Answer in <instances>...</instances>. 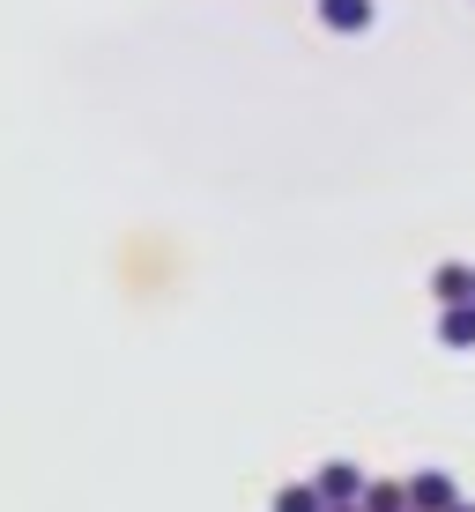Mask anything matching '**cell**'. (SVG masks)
<instances>
[{"mask_svg":"<svg viewBox=\"0 0 475 512\" xmlns=\"http://www.w3.org/2000/svg\"><path fill=\"white\" fill-rule=\"evenodd\" d=\"M453 512H475V505H453Z\"/></svg>","mask_w":475,"mask_h":512,"instance_id":"cell-9","label":"cell"},{"mask_svg":"<svg viewBox=\"0 0 475 512\" xmlns=\"http://www.w3.org/2000/svg\"><path fill=\"white\" fill-rule=\"evenodd\" d=\"M327 512H357V505H327Z\"/></svg>","mask_w":475,"mask_h":512,"instance_id":"cell-8","label":"cell"},{"mask_svg":"<svg viewBox=\"0 0 475 512\" xmlns=\"http://www.w3.org/2000/svg\"><path fill=\"white\" fill-rule=\"evenodd\" d=\"M320 23L357 38V30H372V0H320Z\"/></svg>","mask_w":475,"mask_h":512,"instance_id":"cell-4","label":"cell"},{"mask_svg":"<svg viewBox=\"0 0 475 512\" xmlns=\"http://www.w3.org/2000/svg\"><path fill=\"white\" fill-rule=\"evenodd\" d=\"M364 483H372V475H364L357 461H327L320 475H312V490H320V505H357V498H364Z\"/></svg>","mask_w":475,"mask_h":512,"instance_id":"cell-1","label":"cell"},{"mask_svg":"<svg viewBox=\"0 0 475 512\" xmlns=\"http://www.w3.org/2000/svg\"><path fill=\"white\" fill-rule=\"evenodd\" d=\"M431 290H438V305H475V268H461V260H446V268L431 275Z\"/></svg>","mask_w":475,"mask_h":512,"instance_id":"cell-3","label":"cell"},{"mask_svg":"<svg viewBox=\"0 0 475 512\" xmlns=\"http://www.w3.org/2000/svg\"><path fill=\"white\" fill-rule=\"evenodd\" d=\"M438 342L446 349H475V305H453L446 320H438Z\"/></svg>","mask_w":475,"mask_h":512,"instance_id":"cell-5","label":"cell"},{"mask_svg":"<svg viewBox=\"0 0 475 512\" xmlns=\"http://www.w3.org/2000/svg\"><path fill=\"white\" fill-rule=\"evenodd\" d=\"M275 512H327V505H320L312 483H283V490H275Z\"/></svg>","mask_w":475,"mask_h":512,"instance_id":"cell-7","label":"cell"},{"mask_svg":"<svg viewBox=\"0 0 475 512\" xmlns=\"http://www.w3.org/2000/svg\"><path fill=\"white\" fill-rule=\"evenodd\" d=\"M401 490H409V512H453V505H461V490H453V475H446V468L409 475Z\"/></svg>","mask_w":475,"mask_h":512,"instance_id":"cell-2","label":"cell"},{"mask_svg":"<svg viewBox=\"0 0 475 512\" xmlns=\"http://www.w3.org/2000/svg\"><path fill=\"white\" fill-rule=\"evenodd\" d=\"M357 512H409V490H401V483H364Z\"/></svg>","mask_w":475,"mask_h":512,"instance_id":"cell-6","label":"cell"}]
</instances>
